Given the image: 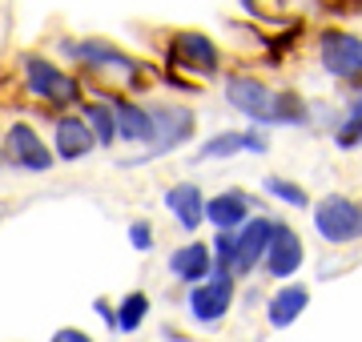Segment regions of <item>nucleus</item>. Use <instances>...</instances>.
I'll use <instances>...</instances> for the list:
<instances>
[{"mask_svg": "<svg viewBox=\"0 0 362 342\" xmlns=\"http://www.w3.org/2000/svg\"><path fill=\"white\" fill-rule=\"evenodd\" d=\"M226 101L254 125H306L310 121V109L294 89H270L266 81L242 77V73L226 77Z\"/></svg>", "mask_w": 362, "mask_h": 342, "instance_id": "1", "label": "nucleus"}, {"mask_svg": "<svg viewBox=\"0 0 362 342\" xmlns=\"http://www.w3.org/2000/svg\"><path fill=\"white\" fill-rule=\"evenodd\" d=\"M21 73H25L28 93H33L37 101H45V105H52V109L81 105V81L73 77V73H65V69H57L49 57L25 53L21 57Z\"/></svg>", "mask_w": 362, "mask_h": 342, "instance_id": "2", "label": "nucleus"}, {"mask_svg": "<svg viewBox=\"0 0 362 342\" xmlns=\"http://www.w3.org/2000/svg\"><path fill=\"white\" fill-rule=\"evenodd\" d=\"M314 230L330 246H350L362 242V201L346 194H326L314 201Z\"/></svg>", "mask_w": 362, "mask_h": 342, "instance_id": "3", "label": "nucleus"}, {"mask_svg": "<svg viewBox=\"0 0 362 342\" xmlns=\"http://www.w3.org/2000/svg\"><path fill=\"white\" fill-rule=\"evenodd\" d=\"M233 294H238V278H233L230 270H214L206 282L189 286V294H185L189 318H194L197 326H218L221 318L230 314Z\"/></svg>", "mask_w": 362, "mask_h": 342, "instance_id": "4", "label": "nucleus"}, {"mask_svg": "<svg viewBox=\"0 0 362 342\" xmlns=\"http://www.w3.org/2000/svg\"><path fill=\"white\" fill-rule=\"evenodd\" d=\"M318 61L334 81L362 85V37L342 33V28H326L318 40Z\"/></svg>", "mask_w": 362, "mask_h": 342, "instance_id": "5", "label": "nucleus"}, {"mask_svg": "<svg viewBox=\"0 0 362 342\" xmlns=\"http://www.w3.org/2000/svg\"><path fill=\"white\" fill-rule=\"evenodd\" d=\"M4 161L25 173H49L57 165V153L40 141V133L28 121H13L4 129Z\"/></svg>", "mask_w": 362, "mask_h": 342, "instance_id": "6", "label": "nucleus"}, {"mask_svg": "<svg viewBox=\"0 0 362 342\" xmlns=\"http://www.w3.org/2000/svg\"><path fill=\"white\" fill-rule=\"evenodd\" d=\"M169 65L173 69H185V73H197V77H214L221 69V53L218 45L206 37V33H194V28H185V33H173L169 37Z\"/></svg>", "mask_w": 362, "mask_h": 342, "instance_id": "7", "label": "nucleus"}, {"mask_svg": "<svg viewBox=\"0 0 362 342\" xmlns=\"http://www.w3.org/2000/svg\"><path fill=\"white\" fill-rule=\"evenodd\" d=\"M274 225L278 218H266V213H254L242 230H233V262H230V274L233 278H246L254 274L266 258V246L274 237Z\"/></svg>", "mask_w": 362, "mask_h": 342, "instance_id": "8", "label": "nucleus"}, {"mask_svg": "<svg viewBox=\"0 0 362 342\" xmlns=\"http://www.w3.org/2000/svg\"><path fill=\"white\" fill-rule=\"evenodd\" d=\"M153 113V145H149V158L173 153L197 133V113L189 105H149Z\"/></svg>", "mask_w": 362, "mask_h": 342, "instance_id": "9", "label": "nucleus"}, {"mask_svg": "<svg viewBox=\"0 0 362 342\" xmlns=\"http://www.w3.org/2000/svg\"><path fill=\"white\" fill-rule=\"evenodd\" d=\"M61 53L69 61H81V65H93V69H109V73H121L125 81H133L141 73V65L125 57L117 45L109 40H97V37H85V40H61Z\"/></svg>", "mask_w": 362, "mask_h": 342, "instance_id": "10", "label": "nucleus"}, {"mask_svg": "<svg viewBox=\"0 0 362 342\" xmlns=\"http://www.w3.org/2000/svg\"><path fill=\"white\" fill-rule=\"evenodd\" d=\"M302 262H306V246H302L298 230H294V225H286V222H278V225H274L270 246H266V258H262L266 278L286 282V278L298 274V266H302Z\"/></svg>", "mask_w": 362, "mask_h": 342, "instance_id": "11", "label": "nucleus"}, {"mask_svg": "<svg viewBox=\"0 0 362 342\" xmlns=\"http://www.w3.org/2000/svg\"><path fill=\"white\" fill-rule=\"evenodd\" d=\"M250 210H254V198H250L246 189H221L218 198H206V222L214 230H226V234L242 230L254 218Z\"/></svg>", "mask_w": 362, "mask_h": 342, "instance_id": "12", "label": "nucleus"}, {"mask_svg": "<svg viewBox=\"0 0 362 342\" xmlns=\"http://www.w3.org/2000/svg\"><path fill=\"white\" fill-rule=\"evenodd\" d=\"M93 149H97V137L85 125V117L65 113V117L57 121V129H52V153H57V161H81V158H89Z\"/></svg>", "mask_w": 362, "mask_h": 342, "instance_id": "13", "label": "nucleus"}, {"mask_svg": "<svg viewBox=\"0 0 362 342\" xmlns=\"http://www.w3.org/2000/svg\"><path fill=\"white\" fill-rule=\"evenodd\" d=\"M270 141L254 129H226V133H214L209 141H202L197 149V161H221V158H233V153H266Z\"/></svg>", "mask_w": 362, "mask_h": 342, "instance_id": "14", "label": "nucleus"}, {"mask_svg": "<svg viewBox=\"0 0 362 342\" xmlns=\"http://www.w3.org/2000/svg\"><path fill=\"white\" fill-rule=\"evenodd\" d=\"M165 210L177 218V225L185 230V234L202 230V222H206V194H202V185H194V182L169 185L165 189Z\"/></svg>", "mask_w": 362, "mask_h": 342, "instance_id": "15", "label": "nucleus"}, {"mask_svg": "<svg viewBox=\"0 0 362 342\" xmlns=\"http://www.w3.org/2000/svg\"><path fill=\"white\" fill-rule=\"evenodd\" d=\"M169 274L185 282V286H197V282H206L214 274V250H209L206 242H185L177 250L169 254Z\"/></svg>", "mask_w": 362, "mask_h": 342, "instance_id": "16", "label": "nucleus"}, {"mask_svg": "<svg viewBox=\"0 0 362 342\" xmlns=\"http://www.w3.org/2000/svg\"><path fill=\"white\" fill-rule=\"evenodd\" d=\"M117 117V141L129 145H153V113L137 101H109Z\"/></svg>", "mask_w": 362, "mask_h": 342, "instance_id": "17", "label": "nucleus"}, {"mask_svg": "<svg viewBox=\"0 0 362 342\" xmlns=\"http://www.w3.org/2000/svg\"><path fill=\"white\" fill-rule=\"evenodd\" d=\"M306 306H310V290L302 282H290V286L274 290V298L266 302V318H270L274 330H286V326H294Z\"/></svg>", "mask_w": 362, "mask_h": 342, "instance_id": "18", "label": "nucleus"}, {"mask_svg": "<svg viewBox=\"0 0 362 342\" xmlns=\"http://www.w3.org/2000/svg\"><path fill=\"white\" fill-rule=\"evenodd\" d=\"M81 117H85V125L93 129L97 145L117 141V117H113V105H109V101H81Z\"/></svg>", "mask_w": 362, "mask_h": 342, "instance_id": "19", "label": "nucleus"}, {"mask_svg": "<svg viewBox=\"0 0 362 342\" xmlns=\"http://www.w3.org/2000/svg\"><path fill=\"white\" fill-rule=\"evenodd\" d=\"M145 318H149V294H145V290H129V294L121 298V306H117V330H121V334H133Z\"/></svg>", "mask_w": 362, "mask_h": 342, "instance_id": "20", "label": "nucleus"}, {"mask_svg": "<svg viewBox=\"0 0 362 342\" xmlns=\"http://www.w3.org/2000/svg\"><path fill=\"white\" fill-rule=\"evenodd\" d=\"M334 145H338V149H358V145H362V93L350 101L346 113H342V121H338Z\"/></svg>", "mask_w": 362, "mask_h": 342, "instance_id": "21", "label": "nucleus"}, {"mask_svg": "<svg viewBox=\"0 0 362 342\" xmlns=\"http://www.w3.org/2000/svg\"><path fill=\"white\" fill-rule=\"evenodd\" d=\"M266 194L278 198L282 206H298V210H306V206H310V194H306L298 182H290V177H274V173H270V177H266Z\"/></svg>", "mask_w": 362, "mask_h": 342, "instance_id": "22", "label": "nucleus"}, {"mask_svg": "<svg viewBox=\"0 0 362 342\" xmlns=\"http://www.w3.org/2000/svg\"><path fill=\"white\" fill-rule=\"evenodd\" d=\"M129 242H133V250H153V225L145 222V218H137V222L129 225Z\"/></svg>", "mask_w": 362, "mask_h": 342, "instance_id": "23", "label": "nucleus"}, {"mask_svg": "<svg viewBox=\"0 0 362 342\" xmlns=\"http://www.w3.org/2000/svg\"><path fill=\"white\" fill-rule=\"evenodd\" d=\"M49 342H93V338L85 334V330H77V326H61Z\"/></svg>", "mask_w": 362, "mask_h": 342, "instance_id": "24", "label": "nucleus"}, {"mask_svg": "<svg viewBox=\"0 0 362 342\" xmlns=\"http://www.w3.org/2000/svg\"><path fill=\"white\" fill-rule=\"evenodd\" d=\"M93 310L105 318V326H113V330H117V306H109L105 298H97V302H93Z\"/></svg>", "mask_w": 362, "mask_h": 342, "instance_id": "25", "label": "nucleus"}, {"mask_svg": "<svg viewBox=\"0 0 362 342\" xmlns=\"http://www.w3.org/2000/svg\"><path fill=\"white\" fill-rule=\"evenodd\" d=\"M0 161H4V133H0Z\"/></svg>", "mask_w": 362, "mask_h": 342, "instance_id": "26", "label": "nucleus"}]
</instances>
